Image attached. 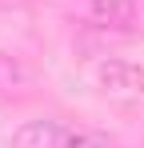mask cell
<instances>
[{"label":"cell","instance_id":"1","mask_svg":"<svg viewBox=\"0 0 144 148\" xmlns=\"http://www.w3.org/2000/svg\"><path fill=\"white\" fill-rule=\"evenodd\" d=\"M96 84L112 96H144V64L132 60H100L96 64Z\"/></svg>","mask_w":144,"mask_h":148},{"label":"cell","instance_id":"2","mask_svg":"<svg viewBox=\"0 0 144 148\" xmlns=\"http://www.w3.org/2000/svg\"><path fill=\"white\" fill-rule=\"evenodd\" d=\"M12 148H76V128L56 120H28L12 132Z\"/></svg>","mask_w":144,"mask_h":148},{"label":"cell","instance_id":"3","mask_svg":"<svg viewBox=\"0 0 144 148\" xmlns=\"http://www.w3.org/2000/svg\"><path fill=\"white\" fill-rule=\"evenodd\" d=\"M92 24L112 28V32H128L144 20V0H92Z\"/></svg>","mask_w":144,"mask_h":148},{"label":"cell","instance_id":"4","mask_svg":"<svg viewBox=\"0 0 144 148\" xmlns=\"http://www.w3.org/2000/svg\"><path fill=\"white\" fill-rule=\"evenodd\" d=\"M32 88V68L20 56L0 52V96H24Z\"/></svg>","mask_w":144,"mask_h":148}]
</instances>
